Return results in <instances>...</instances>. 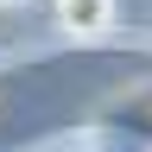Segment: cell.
I'll return each instance as SVG.
<instances>
[{
	"label": "cell",
	"mask_w": 152,
	"mask_h": 152,
	"mask_svg": "<svg viewBox=\"0 0 152 152\" xmlns=\"http://www.w3.org/2000/svg\"><path fill=\"white\" fill-rule=\"evenodd\" d=\"M57 7V26L70 38H102L114 32V0H51Z\"/></svg>",
	"instance_id": "obj_1"
},
{
	"label": "cell",
	"mask_w": 152,
	"mask_h": 152,
	"mask_svg": "<svg viewBox=\"0 0 152 152\" xmlns=\"http://www.w3.org/2000/svg\"><path fill=\"white\" fill-rule=\"evenodd\" d=\"M0 7H13V0H0Z\"/></svg>",
	"instance_id": "obj_2"
}]
</instances>
